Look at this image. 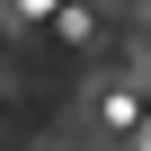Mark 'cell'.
Here are the masks:
<instances>
[{"label": "cell", "mask_w": 151, "mask_h": 151, "mask_svg": "<svg viewBox=\"0 0 151 151\" xmlns=\"http://www.w3.org/2000/svg\"><path fill=\"white\" fill-rule=\"evenodd\" d=\"M98 124H107V133H142L151 116H142V98H133V89H107V98H98Z\"/></svg>", "instance_id": "cell-1"}, {"label": "cell", "mask_w": 151, "mask_h": 151, "mask_svg": "<svg viewBox=\"0 0 151 151\" xmlns=\"http://www.w3.org/2000/svg\"><path fill=\"white\" fill-rule=\"evenodd\" d=\"M45 9H62V0H18V18H45Z\"/></svg>", "instance_id": "cell-3"}, {"label": "cell", "mask_w": 151, "mask_h": 151, "mask_svg": "<svg viewBox=\"0 0 151 151\" xmlns=\"http://www.w3.org/2000/svg\"><path fill=\"white\" fill-rule=\"evenodd\" d=\"M0 107H9V98H0Z\"/></svg>", "instance_id": "cell-5"}, {"label": "cell", "mask_w": 151, "mask_h": 151, "mask_svg": "<svg viewBox=\"0 0 151 151\" xmlns=\"http://www.w3.org/2000/svg\"><path fill=\"white\" fill-rule=\"evenodd\" d=\"M9 36H18V27H9V18H0V45H9Z\"/></svg>", "instance_id": "cell-4"}, {"label": "cell", "mask_w": 151, "mask_h": 151, "mask_svg": "<svg viewBox=\"0 0 151 151\" xmlns=\"http://www.w3.org/2000/svg\"><path fill=\"white\" fill-rule=\"evenodd\" d=\"M53 36H62V45H89V36H98V18H89V9H71V0H62V9H53Z\"/></svg>", "instance_id": "cell-2"}]
</instances>
